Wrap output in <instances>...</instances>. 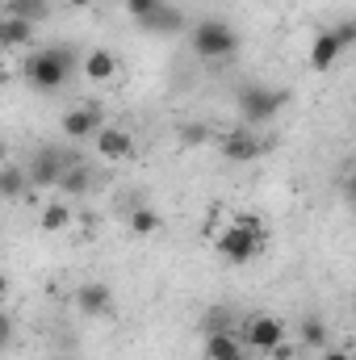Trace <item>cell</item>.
Segmentation results:
<instances>
[{"label":"cell","mask_w":356,"mask_h":360,"mask_svg":"<svg viewBox=\"0 0 356 360\" xmlns=\"http://www.w3.org/2000/svg\"><path fill=\"white\" fill-rule=\"evenodd\" d=\"M72 72H76V51L68 42L42 46V51L25 55V63H21V76H25V84L34 92H59L72 80Z\"/></svg>","instance_id":"cell-1"},{"label":"cell","mask_w":356,"mask_h":360,"mask_svg":"<svg viewBox=\"0 0 356 360\" xmlns=\"http://www.w3.org/2000/svg\"><path fill=\"white\" fill-rule=\"evenodd\" d=\"M214 248L227 264H252L265 252V222L256 214H235V222L214 235Z\"/></svg>","instance_id":"cell-2"},{"label":"cell","mask_w":356,"mask_h":360,"mask_svg":"<svg viewBox=\"0 0 356 360\" xmlns=\"http://www.w3.org/2000/svg\"><path fill=\"white\" fill-rule=\"evenodd\" d=\"M189 46H193L197 59L222 63V59H231L239 51V30L231 21H222V17H201L193 25V34H189Z\"/></svg>","instance_id":"cell-3"},{"label":"cell","mask_w":356,"mask_h":360,"mask_svg":"<svg viewBox=\"0 0 356 360\" xmlns=\"http://www.w3.org/2000/svg\"><path fill=\"white\" fill-rule=\"evenodd\" d=\"M285 105H289V92L285 89H268V84H248V89H239V113H243V122H248L252 130H256V126H268L272 117H281Z\"/></svg>","instance_id":"cell-4"},{"label":"cell","mask_w":356,"mask_h":360,"mask_svg":"<svg viewBox=\"0 0 356 360\" xmlns=\"http://www.w3.org/2000/svg\"><path fill=\"white\" fill-rule=\"evenodd\" d=\"M218 151H222V160H231V164H256V160L268 151V143L256 134V130H252V126H243V130L222 134Z\"/></svg>","instance_id":"cell-5"},{"label":"cell","mask_w":356,"mask_h":360,"mask_svg":"<svg viewBox=\"0 0 356 360\" xmlns=\"http://www.w3.org/2000/svg\"><path fill=\"white\" fill-rule=\"evenodd\" d=\"M285 323L276 314H252L248 327H243V348H256V352H272L281 340H285Z\"/></svg>","instance_id":"cell-6"},{"label":"cell","mask_w":356,"mask_h":360,"mask_svg":"<svg viewBox=\"0 0 356 360\" xmlns=\"http://www.w3.org/2000/svg\"><path fill=\"white\" fill-rule=\"evenodd\" d=\"M101 126H105L101 105H76L63 113V139H72V143H89Z\"/></svg>","instance_id":"cell-7"},{"label":"cell","mask_w":356,"mask_h":360,"mask_svg":"<svg viewBox=\"0 0 356 360\" xmlns=\"http://www.w3.org/2000/svg\"><path fill=\"white\" fill-rule=\"evenodd\" d=\"M68 168H72V164H68L55 147H42V151L34 155V164L25 168V172H30V188H55Z\"/></svg>","instance_id":"cell-8"},{"label":"cell","mask_w":356,"mask_h":360,"mask_svg":"<svg viewBox=\"0 0 356 360\" xmlns=\"http://www.w3.org/2000/svg\"><path fill=\"white\" fill-rule=\"evenodd\" d=\"M92 147H96L101 160H126V155L134 151V139H130L122 126H101V130L92 134Z\"/></svg>","instance_id":"cell-9"},{"label":"cell","mask_w":356,"mask_h":360,"mask_svg":"<svg viewBox=\"0 0 356 360\" xmlns=\"http://www.w3.org/2000/svg\"><path fill=\"white\" fill-rule=\"evenodd\" d=\"M76 306H80L89 319H109V314H113V293H109V285L89 281V285H80V293H76Z\"/></svg>","instance_id":"cell-10"},{"label":"cell","mask_w":356,"mask_h":360,"mask_svg":"<svg viewBox=\"0 0 356 360\" xmlns=\"http://www.w3.org/2000/svg\"><path fill=\"white\" fill-rule=\"evenodd\" d=\"M340 55H344V46H340L336 30H323V34H314V42H310V72H331Z\"/></svg>","instance_id":"cell-11"},{"label":"cell","mask_w":356,"mask_h":360,"mask_svg":"<svg viewBox=\"0 0 356 360\" xmlns=\"http://www.w3.org/2000/svg\"><path fill=\"white\" fill-rule=\"evenodd\" d=\"M34 38V25L13 17V13H0V51H17V46H30Z\"/></svg>","instance_id":"cell-12"},{"label":"cell","mask_w":356,"mask_h":360,"mask_svg":"<svg viewBox=\"0 0 356 360\" xmlns=\"http://www.w3.org/2000/svg\"><path fill=\"white\" fill-rule=\"evenodd\" d=\"M117 68H122V63H117V55H113V51H105V46H96V51L84 55V76L96 80V84L113 80V76H117Z\"/></svg>","instance_id":"cell-13"},{"label":"cell","mask_w":356,"mask_h":360,"mask_svg":"<svg viewBox=\"0 0 356 360\" xmlns=\"http://www.w3.org/2000/svg\"><path fill=\"white\" fill-rule=\"evenodd\" d=\"M205 360H243V340L231 331H210L205 335Z\"/></svg>","instance_id":"cell-14"},{"label":"cell","mask_w":356,"mask_h":360,"mask_svg":"<svg viewBox=\"0 0 356 360\" xmlns=\"http://www.w3.org/2000/svg\"><path fill=\"white\" fill-rule=\"evenodd\" d=\"M30 193V172L21 164H4L0 168V197L4 201H21Z\"/></svg>","instance_id":"cell-15"},{"label":"cell","mask_w":356,"mask_h":360,"mask_svg":"<svg viewBox=\"0 0 356 360\" xmlns=\"http://www.w3.org/2000/svg\"><path fill=\"white\" fill-rule=\"evenodd\" d=\"M143 30H151V34H180V30H184V13H180L177 4H160V8L143 21Z\"/></svg>","instance_id":"cell-16"},{"label":"cell","mask_w":356,"mask_h":360,"mask_svg":"<svg viewBox=\"0 0 356 360\" xmlns=\"http://www.w3.org/2000/svg\"><path fill=\"white\" fill-rule=\"evenodd\" d=\"M4 13H13V17H21V21L38 25V21H46V17H51V0H8V4H4Z\"/></svg>","instance_id":"cell-17"},{"label":"cell","mask_w":356,"mask_h":360,"mask_svg":"<svg viewBox=\"0 0 356 360\" xmlns=\"http://www.w3.org/2000/svg\"><path fill=\"white\" fill-rule=\"evenodd\" d=\"M160 222H164V218H160L151 205H134V210H130V231H134V235H155Z\"/></svg>","instance_id":"cell-18"},{"label":"cell","mask_w":356,"mask_h":360,"mask_svg":"<svg viewBox=\"0 0 356 360\" xmlns=\"http://www.w3.org/2000/svg\"><path fill=\"white\" fill-rule=\"evenodd\" d=\"M302 348H327V327H323V319L319 314H306L302 319Z\"/></svg>","instance_id":"cell-19"},{"label":"cell","mask_w":356,"mask_h":360,"mask_svg":"<svg viewBox=\"0 0 356 360\" xmlns=\"http://www.w3.org/2000/svg\"><path fill=\"white\" fill-rule=\"evenodd\" d=\"M55 188H63V193H72V197H80V193H89L92 188V172L89 168H68Z\"/></svg>","instance_id":"cell-20"},{"label":"cell","mask_w":356,"mask_h":360,"mask_svg":"<svg viewBox=\"0 0 356 360\" xmlns=\"http://www.w3.org/2000/svg\"><path fill=\"white\" fill-rule=\"evenodd\" d=\"M72 222V210L63 205V201H51L46 210H42V231H63Z\"/></svg>","instance_id":"cell-21"},{"label":"cell","mask_w":356,"mask_h":360,"mask_svg":"<svg viewBox=\"0 0 356 360\" xmlns=\"http://www.w3.org/2000/svg\"><path fill=\"white\" fill-rule=\"evenodd\" d=\"M160 4H168V0H126V13H130L139 25H143V21H147V17H151Z\"/></svg>","instance_id":"cell-22"},{"label":"cell","mask_w":356,"mask_h":360,"mask_svg":"<svg viewBox=\"0 0 356 360\" xmlns=\"http://www.w3.org/2000/svg\"><path fill=\"white\" fill-rule=\"evenodd\" d=\"M336 38H340V46H344V55L356 46V21H340L336 25Z\"/></svg>","instance_id":"cell-23"},{"label":"cell","mask_w":356,"mask_h":360,"mask_svg":"<svg viewBox=\"0 0 356 360\" xmlns=\"http://www.w3.org/2000/svg\"><path fill=\"white\" fill-rule=\"evenodd\" d=\"M13 344V319H8V310L0 306V352Z\"/></svg>","instance_id":"cell-24"},{"label":"cell","mask_w":356,"mask_h":360,"mask_svg":"<svg viewBox=\"0 0 356 360\" xmlns=\"http://www.w3.org/2000/svg\"><path fill=\"white\" fill-rule=\"evenodd\" d=\"M180 139H184L189 147H201V143H205V130H201V126H184V130H180Z\"/></svg>","instance_id":"cell-25"},{"label":"cell","mask_w":356,"mask_h":360,"mask_svg":"<svg viewBox=\"0 0 356 360\" xmlns=\"http://www.w3.org/2000/svg\"><path fill=\"white\" fill-rule=\"evenodd\" d=\"M268 356H272V360H298V348H293L289 340H281V344H276V348H272Z\"/></svg>","instance_id":"cell-26"},{"label":"cell","mask_w":356,"mask_h":360,"mask_svg":"<svg viewBox=\"0 0 356 360\" xmlns=\"http://www.w3.org/2000/svg\"><path fill=\"white\" fill-rule=\"evenodd\" d=\"M323 360H352L344 348H323Z\"/></svg>","instance_id":"cell-27"},{"label":"cell","mask_w":356,"mask_h":360,"mask_svg":"<svg viewBox=\"0 0 356 360\" xmlns=\"http://www.w3.org/2000/svg\"><path fill=\"white\" fill-rule=\"evenodd\" d=\"M63 4H68V8H89L92 0H63Z\"/></svg>","instance_id":"cell-28"},{"label":"cell","mask_w":356,"mask_h":360,"mask_svg":"<svg viewBox=\"0 0 356 360\" xmlns=\"http://www.w3.org/2000/svg\"><path fill=\"white\" fill-rule=\"evenodd\" d=\"M4 293H8V276L0 272V302H4Z\"/></svg>","instance_id":"cell-29"},{"label":"cell","mask_w":356,"mask_h":360,"mask_svg":"<svg viewBox=\"0 0 356 360\" xmlns=\"http://www.w3.org/2000/svg\"><path fill=\"white\" fill-rule=\"evenodd\" d=\"M4 164H8V147L0 143V168H4Z\"/></svg>","instance_id":"cell-30"},{"label":"cell","mask_w":356,"mask_h":360,"mask_svg":"<svg viewBox=\"0 0 356 360\" xmlns=\"http://www.w3.org/2000/svg\"><path fill=\"white\" fill-rule=\"evenodd\" d=\"M51 360H76V356H63V352H59V356H51Z\"/></svg>","instance_id":"cell-31"}]
</instances>
